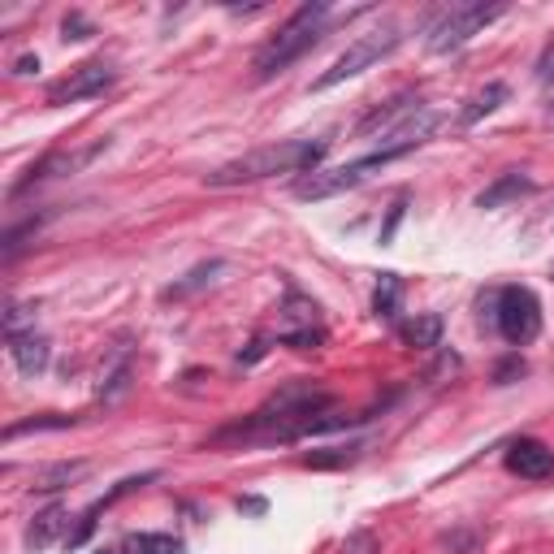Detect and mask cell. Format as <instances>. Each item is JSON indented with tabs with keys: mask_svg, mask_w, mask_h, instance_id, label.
<instances>
[{
	"mask_svg": "<svg viewBox=\"0 0 554 554\" xmlns=\"http://www.w3.org/2000/svg\"><path fill=\"white\" fill-rule=\"evenodd\" d=\"M537 78H542V83H550V78H554V44H546L542 61H537Z\"/></svg>",
	"mask_w": 554,
	"mask_h": 554,
	"instance_id": "27",
	"label": "cell"
},
{
	"mask_svg": "<svg viewBox=\"0 0 554 554\" xmlns=\"http://www.w3.org/2000/svg\"><path fill=\"white\" fill-rule=\"evenodd\" d=\"M438 126H442V117L433 113V109H412V113H407L399 126H390L386 135H381V152L407 156L412 148H420V143H425V139H429Z\"/></svg>",
	"mask_w": 554,
	"mask_h": 554,
	"instance_id": "8",
	"label": "cell"
},
{
	"mask_svg": "<svg viewBox=\"0 0 554 554\" xmlns=\"http://www.w3.org/2000/svg\"><path fill=\"white\" fill-rule=\"evenodd\" d=\"M325 18H329L325 0H312V5H299L295 13H290V18L277 26V35L269 39L265 48H260V57H256V78H260V83H269V78L282 74L290 61H299L303 52L321 39Z\"/></svg>",
	"mask_w": 554,
	"mask_h": 554,
	"instance_id": "2",
	"label": "cell"
},
{
	"mask_svg": "<svg viewBox=\"0 0 554 554\" xmlns=\"http://www.w3.org/2000/svg\"><path fill=\"white\" fill-rule=\"evenodd\" d=\"M113 83V65H104V61H87V65H78V70H70L61 78V83H52L48 87V104H78V100H87V96H100L104 87Z\"/></svg>",
	"mask_w": 554,
	"mask_h": 554,
	"instance_id": "7",
	"label": "cell"
},
{
	"mask_svg": "<svg viewBox=\"0 0 554 554\" xmlns=\"http://www.w3.org/2000/svg\"><path fill=\"white\" fill-rule=\"evenodd\" d=\"M39 70V57H22L18 61V74H35Z\"/></svg>",
	"mask_w": 554,
	"mask_h": 554,
	"instance_id": "29",
	"label": "cell"
},
{
	"mask_svg": "<svg viewBox=\"0 0 554 554\" xmlns=\"http://www.w3.org/2000/svg\"><path fill=\"white\" fill-rule=\"evenodd\" d=\"M503 100H507V87H503V83H490L485 91H477V96L468 100V109L459 113V126H477L481 117H490V113H494Z\"/></svg>",
	"mask_w": 554,
	"mask_h": 554,
	"instance_id": "14",
	"label": "cell"
},
{
	"mask_svg": "<svg viewBox=\"0 0 554 554\" xmlns=\"http://www.w3.org/2000/svg\"><path fill=\"white\" fill-rule=\"evenodd\" d=\"M399 299H403V282L394 273H381V282L373 290V312L377 316H399Z\"/></svg>",
	"mask_w": 554,
	"mask_h": 554,
	"instance_id": "19",
	"label": "cell"
},
{
	"mask_svg": "<svg viewBox=\"0 0 554 554\" xmlns=\"http://www.w3.org/2000/svg\"><path fill=\"white\" fill-rule=\"evenodd\" d=\"M511 377H524V360H507V364H498V373H494L498 386H507Z\"/></svg>",
	"mask_w": 554,
	"mask_h": 554,
	"instance_id": "26",
	"label": "cell"
},
{
	"mask_svg": "<svg viewBox=\"0 0 554 554\" xmlns=\"http://www.w3.org/2000/svg\"><path fill=\"white\" fill-rule=\"evenodd\" d=\"M507 5H481V0H472V5H455V9H446L438 22H433V31H429V52H438V57H446V52H455V48H464L472 35L485 31L494 18H503Z\"/></svg>",
	"mask_w": 554,
	"mask_h": 554,
	"instance_id": "5",
	"label": "cell"
},
{
	"mask_svg": "<svg viewBox=\"0 0 554 554\" xmlns=\"http://www.w3.org/2000/svg\"><path fill=\"white\" fill-rule=\"evenodd\" d=\"M412 109H420V100H416V96H407V91H403V96H394V100H386V104H381V109H373V113H368V117H364V122L355 126V130H360V135H377V130H390V122H394V117H407Z\"/></svg>",
	"mask_w": 554,
	"mask_h": 554,
	"instance_id": "13",
	"label": "cell"
},
{
	"mask_svg": "<svg viewBox=\"0 0 554 554\" xmlns=\"http://www.w3.org/2000/svg\"><path fill=\"white\" fill-rule=\"evenodd\" d=\"M122 554H182V542L165 533H130L122 542Z\"/></svg>",
	"mask_w": 554,
	"mask_h": 554,
	"instance_id": "17",
	"label": "cell"
},
{
	"mask_svg": "<svg viewBox=\"0 0 554 554\" xmlns=\"http://www.w3.org/2000/svg\"><path fill=\"white\" fill-rule=\"evenodd\" d=\"M360 459V446H329V451H312V455H303V468H347Z\"/></svg>",
	"mask_w": 554,
	"mask_h": 554,
	"instance_id": "20",
	"label": "cell"
},
{
	"mask_svg": "<svg viewBox=\"0 0 554 554\" xmlns=\"http://www.w3.org/2000/svg\"><path fill=\"white\" fill-rule=\"evenodd\" d=\"M286 347H295V351H312V347H321L325 342V334L316 325H303V329H286Z\"/></svg>",
	"mask_w": 554,
	"mask_h": 554,
	"instance_id": "22",
	"label": "cell"
},
{
	"mask_svg": "<svg viewBox=\"0 0 554 554\" xmlns=\"http://www.w3.org/2000/svg\"><path fill=\"white\" fill-rule=\"evenodd\" d=\"M550 277H554V269H550Z\"/></svg>",
	"mask_w": 554,
	"mask_h": 554,
	"instance_id": "30",
	"label": "cell"
},
{
	"mask_svg": "<svg viewBox=\"0 0 554 554\" xmlns=\"http://www.w3.org/2000/svg\"><path fill=\"white\" fill-rule=\"evenodd\" d=\"M61 31H65V39H91V35H96V26H91L83 13H70V18L61 22Z\"/></svg>",
	"mask_w": 554,
	"mask_h": 554,
	"instance_id": "25",
	"label": "cell"
},
{
	"mask_svg": "<svg viewBox=\"0 0 554 554\" xmlns=\"http://www.w3.org/2000/svg\"><path fill=\"white\" fill-rule=\"evenodd\" d=\"M390 161H399L394 152H373V156H360V161H351V165H334V169H312V174H303L295 182V200H329V195H342V191H351V187H360V182L373 174V169L381 165H390Z\"/></svg>",
	"mask_w": 554,
	"mask_h": 554,
	"instance_id": "3",
	"label": "cell"
},
{
	"mask_svg": "<svg viewBox=\"0 0 554 554\" xmlns=\"http://www.w3.org/2000/svg\"><path fill=\"white\" fill-rule=\"evenodd\" d=\"M39 429H70V416H35V420H22V425H9L5 438H22V433H39Z\"/></svg>",
	"mask_w": 554,
	"mask_h": 554,
	"instance_id": "21",
	"label": "cell"
},
{
	"mask_svg": "<svg viewBox=\"0 0 554 554\" xmlns=\"http://www.w3.org/2000/svg\"><path fill=\"white\" fill-rule=\"evenodd\" d=\"M399 221H403V204H394V213H390V221H386V230H381V243H390V239H394Z\"/></svg>",
	"mask_w": 554,
	"mask_h": 554,
	"instance_id": "28",
	"label": "cell"
},
{
	"mask_svg": "<svg viewBox=\"0 0 554 554\" xmlns=\"http://www.w3.org/2000/svg\"><path fill=\"white\" fill-rule=\"evenodd\" d=\"M325 156V143L312 139H286V143H269V148H256L239 156V161L217 165L213 174H204L208 187H243V182H265L277 174H312Z\"/></svg>",
	"mask_w": 554,
	"mask_h": 554,
	"instance_id": "1",
	"label": "cell"
},
{
	"mask_svg": "<svg viewBox=\"0 0 554 554\" xmlns=\"http://www.w3.org/2000/svg\"><path fill=\"white\" fill-rule=\"evenodd\" d=\"M126 386H130V364L122 360V364H117L109 377H104V386H100V399H117V394H126Z\"/></svg>",
	"mask_w": 554,
	"mask_h": 554,
	"instance_id": "23",
	"label": "cell"
},
{
	"mask_svg": "<svg viewBox=\"0 0 554 554\" xmlns=\"http://www.w3.org/2000/svg\"><path fill=\"white\" fill-rule=\"evenodd\" d=\"M507 472H516L524 481H546L554 477V451L537 438H520L507 446Z\"/></svg>",
	"mask_w": 554,
	"mask_h": 554,
	"instance_id": "9",
	"label": "cell"
},
{
	"mask_svg": "<svg viewBox=\"0 0 554 554\" xmlns=\"http://www.w3.org/2000/svg\"><path fill=\"white\" fill-rule=\"evenodd\" d=\"M498 334H503L511 347H524L542 334V303H537L533 290L524 286H507L498 290V316H494Z\"/></svg>",
	"mask_w": 554,
	"mask_h": 554,
	"instance_id": "6",
	"label": "cell"
},
{
	"mask_svg": "<svg viewBox=\"0 0 554 554\" xmlns=\"http://www.w3.org/2000/svg\"><path fill=\"white\" fill-rule=\"evenodd\" d=\"M338 554H381V546H377V537H373V533L360 529V533H351L347 542H342Z\"/></svg>",
	"mask_w": 554,
	"mask_h": 554,
	"instance_id": "24",
	"label": "cell"
},
{
	"mask_svg": "<svg viewBox=\"0 0 554 554\" xmlns=\"http://www.w3.org/2000/svg\"><path fill=\"white\" fill-rule=\"evenodd\" d=\"M61 524H65V507H48V511H39L35 524H31V533H26V546H31V550L52 546V537H57Z\"/></svg>",
	"mask_w": 554,
	"mask_h": 554,
	"instance_id": "18",
	"label": "cell"
},
{
	"mask_svg": "<svg viewBox=\"0 0 554 554\" xmlns=\"http://www.w3.org/2000/svg\"><path fill=\"white\" fill-rule=\"evenodd\" d=\"M9 351H13V364L22 368L26 377H35V373H44L48 360H52V347H48V338L44 334H18V338H9Z\"/></svg>",
	"mask_w": 554,
	"mask_h": 554,
	"instance_id": "10",
	"label": "cell"
},
{
	"mask_svg": "<svg viewBox=\"0 0 554 554\" xmlns=\"http://www.w3.org/2000/svg\"><path fill=\"white\" fill-rule=\"evenodd\" d=\"M217 273H226V265L221 260H208V265H195L182 282H174L165 290V299H187V295H195V290H204L208 282H217Z\"/></svg>",
	"mask_w": 554,
	"mask_h": 554,
	"instance_id": "15",
	"label": "cell"
},
{
	"mask_svg": "<svg viewBox=\"0 0 554 554\" xmlns=\"http://www.w3.org/2000/svg\"><path fill=\"white\" fill-rule=\"evenodd\" d=\"M403 44V35H399V26H381V31H373V35H360L355 44L342 52V57L329 65V70L316 78V91H329V87H338V83H347V78H355V74H364L368 65H377L381 57H390L394 48Z\"/></svg>",
	"mask_w": 554,
	"mask_h": 554,
	"instance_id": "4",
	"label": "cell"
},
{
	"mask_svg": "<svg viewBox=\"0 0 554 554\" xmlns=\"http://www.w3.org/2000/svg\"><path fill=\"white\" fill-rule=\"evenodd\" d=\"M533 191H537L533 178H524V174H503V178L490 182V187L477 195V208H503V204L520 200V195H533Z\"/></svg>",
	"mask_w": 554,
	"mask_h": 554,
	"instance_id": "11",
	"label": "cell"
},
{
	"mask_svg": "<svg viewBox=\"0 0 554 554\" xmlns=\"http://www.w3.org/2000/svg\"><path fill=\"white\" fill-rule=\"evenodd\" d=\"M403 342L416 351H433L442 342V316L438 312H416L412 321L403 325Z\"/></svg>",
	"mask_w": 554,
	"mask_h": 554,
	"instance_id": "12",
	"label": "cell"
},
{
	"mask_svg": "<svg viewBox=\"0 0 554 554\" xmlns=\"http://www.w3.org/2000/svg\"><path fill=\"white\" fill-rule=\"evenodd\" d=\"M87 472V464L83 459H74V464H52V468H39L35 472V485L31 490H39V494H52V490H61V485H70V481H78Z\"/></svg>",
	"mask_w": 554,
	"mask_h": 554,
	"instance_id": "16",
	"label": "cell"
}]
</instances>
